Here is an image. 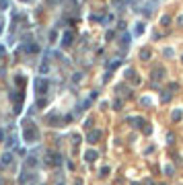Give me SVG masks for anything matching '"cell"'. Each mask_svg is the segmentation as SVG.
<instances>
[{
	"label": "cell",
	"instance_id": "1",
	"mask_svg": "<svg viewBox=\"0 0 183 185\" xmlns=\"http://www.w3.org/2000/svg\"><path fill=\"white\" fill-rule=\"evenodd\" d=\"M70 41H72V33H64V37H62V43H64V46H70Z\"/></svg>",
	"mask_w": 183,
	"mask_h": 185
}]
</instances>
